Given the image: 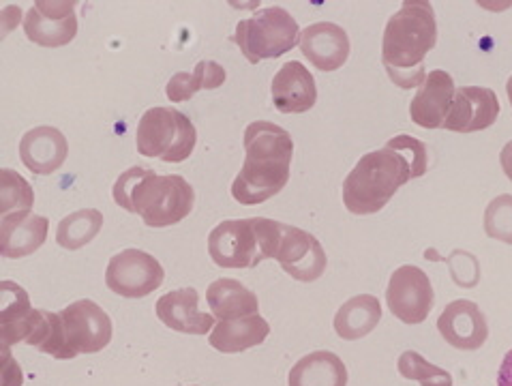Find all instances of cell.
Instances as JSON below:
<instances>
[{"instance_id": "obj_11", "label": "cell", "mask_w": 512, "mask_h": 386, "mask_svg": "<svg viewBox=\"0 0 512 386\" xmlns=\"http://www.w3.org/2000/svg\"><path fill=\"white\" fill-rule=\"evenodd\" d=\"M75 3H54L39 0L28 9L24 18L26 37L41 48H63L78 35Z\"/></svg>"}, {"instance_id": "obj_1", "label": "cell", "mask_w": 512, "mask_h": 386, "mask_svg": "<svg viewBox=\"0 0 512 386\" xmlns=\"http://www.w3.org/2000/svg\"><path fill=\"white\" fill-rule=\"evenodd\" d=\"M427 172V146L412 136H395L380 151L360 157L343 181V204L352 215H375L399 187Z\"/></svg>"}, {"instance_id": "obj_12", "label": "cell", "mask_w": 512, "mask_h": 386, "mask_svg": "<svg viewBox=\"0 0 512 386\" xmlns=\"http://www.w3.org/2000/svg\"><path fill=\"white\" fill-rule=\"evenodd\" d=\"M275 260L281 264L285 273L296 281H303V284L318 281L324 275L328 264L326 251L313 234L285 224Z\"/></svg>"}, {"instance_id": "obj_28", "label": "cell", "mask_w": 512, "mask_h": 386, "mask_svg": "<svg viewBox=\"0 0 512 386\" xmlns=\"http://www.w3.org/2000/svg\"><path fill=\"white\" fill-rule=\"evenodd\" d=\"M0 215H11V213H28L35 204V191L28 185L24 176L13 172L9 168H3L0 172Z\"/></svg>"}, {"instance_id": "obj_3", "label": "cell", "mask_w": 512, "mask_h": 386, "mask_svg": "<svg viewBox=\"0 0 512 386\" xmlns=\"http://www.w3.org/2000/svg\"><path fill=\"white\" fill-rule=\"evenodd\" d=\"M438 41V22L427 0H405L388 20L382 41V63L399 88L425 82V58Z\"/></svg>"}, {"instance_id": "obj_9", "label": "cell", "mask_w": 512, "mask_h": 386, "mask_svg": "<svg viewBox=\"0 0 512 386\" xmlns=\"http://www.w3.org/2000/svg\"><path fill=\"white\" fill-rule=\"evenodd\" d=\"M163 279L165 271L159 260L142 249L120 251L105 271V284L125 299H144L163 284Z\"/></svg>"}, {"instance_id": "obj_18", "label": "cell", "mask_w": 512, "mask_h": 386, "mask_svg": "<svg viewBox=\"0 0 512 386\" xmlns=\"http://www.w3.org/2000/svg\"><path fill=\"white\" fill-rule=\"evenodd\" d=\"M200 294L195 288H180L163 294L157 301V318L168 329L185 335H206L215 318L200 311Z\"/></svg>"}, {"instance_id": "obj_26", "label": "cell", "mask_w": 512, "mask_h": 386, "mask_svg": "<svg viewBox=\"0 0 512 386\" xmlns=\"http://www.w3.org/2000/svg\"><path fill=\"white\" fill-rule=\"evenodd\" d=\"M225 69L213 61H200L191 73L178 71L174 78L165 86V95L174 103L189 101L195 93L213 91V88L223 86Z\"/></svg>"}, {"instance_id": "obj_10", "label": "cell", "mask_w": 512, "mask_h": 386, "mask_svg": "<svg viewBox=\"0 0 512 386\" xmlns=\"http://www.w3.org/2000/svg\"><path fill=\"white\" fill-rule=\"evenodd\" d=\"M386 303L390 314L399 318L403 324L425 322L435 305L431 279L418 266H399L388 281Z\"/></svg>"}, {"instance_id": "obj_32", "label": "cell", "mask_w": 512, "mask_h": 386, "mask_svg": "<svg viewBox=\"0 0 512 386\" xmlns=\"http://www.w3.org/2000/svg\"><path fill=\"white\" fill-rule=\"evenodd\" d=\"M498 386H512V350L506 352L498 371Z\"/></svg>"}, {"instance_id": "obj_14", "label": "cell", "mask_w": 512, "mask_h": 386, "mask_svg": "<svg viewBox=\"0 0 512 386\" xmlns=\"http://www.w3.org/2000/svg\"><path fill=\"white\" fill-rule=\"evenodd\" d=\"M438 331L453 348L472 352L487 341L489 324L476 303L459 299L446 305L442 311L438 318Z\"/></svg>"}, {"instance_id": "obj_8", "label": "cell", "mask_w": 512, "mask_h": 386, "mask_svg": "<svg viewBox=\"0 0 512 386\" xmlns=\"http://www.w3.org/2000/svg\"><path fill=\"white\" fill-rule=\"evenodd\" d=\"M58 314L71 359L78 354L101 352L112 341V320L97 303L82 299Z\"/></svg>"}, {"instance_id": "obj_22", "label": "cell", "mask_w": 512, "mask_h": 386, "mask_svg": "<svg viewBox=\"0 0 512 386\" xmlns=\"http://www.w3.org/2000/svg\"><path fill=\"white\" fill-rule=\"evenodd\" d=\"M0 299H3V314H0V339L3 348L26 341L35 322V309L30 307L28 294L13 281H3L0 286Z\"/></svg>"}, {"instance_id": "obj_24", "label": "cell", "mask_w": 512, "mask_h": 386, "mask_svg": "<svg viewBox=\"0 0 512 386\" xmlns=\"http://www.w3.org/2000/svg\"><path fill=\"white\" fill-rule=\"evenodd\" d=\"M288 386H348V369L337 354L318 350L290 369Z\"/></svg>"}, {"instance_id": "obj_2", "label": "cell", "mask_w": 512, "mask_h": 386, "mask_svg": "<svg viewBox=\"0 0 512 386\" xmlns=\"http://www.w3.org/2000/svg\"><path fill=\"white\" fill-rule=\"evenodd\" d=\"M245 163L232 183V198L245 206L275 198L290 181L294 140L283 127L255 121L245 129Z\"/></svg>"}, {"instance_id": "obj_33", "label": "cell", "mask_w": 512, "mask_h": 386, "mask_svg": "<svg viewBox=\"0 0 512 386\" xmlns=\"http://www.w3.org/2000/svg\"><path fill=\"white\" fill-rule=\"evenodd\" d=\"M500 163H502V170H504V174L508 176V181L512 183V140L502 148Z\"/></svg>"}, {"instance_id": "obj_30", "label": "cell", "mask_w": 512, "mask_h": 386, "mask_svg": "<svg viewBox=\"0 0 512 386\" xmlns=\"http://www.w3.org/2000/svg\"><path fill=\"white\" fill-rule=\"evenodd\" d=\"M485 232L495 241L512 245V196L510 193H504V196L489 202L485 211Z\"/></svg>"}, {"instance_id": "obj_29", "label": "cell", "mask_w": 512, "mask_h": 386, "mask_svg": "<svg viewBox=\"0 0 512 386\" xmlns=\"http://www.w3.org/2000/svg\"><path fill=\"white\" fill-rule=\"evenodd\" d=\"M397 369L405 380H416L420 386H453V376L446 369L431 365L414 350H408L399 356Z\"/></svg>"}, {"instance_id": "obj_5", "label": "cell", "mask_w": 512, "mask_h": 386, "mask_svg": "<svg viewBox=\"0 0 512 386\" xmlns=\"http://www.w3.org/2000/svg\"><path fill=\"white\" fill-rule=\"evenodd\" d=\"M283 224L266 217L221 221L208 236V254L223 269H253L277 258Z\"/></svg>"}, {"instance_id": "obj_21", "label": "cell", "mask_w": 512, "mask_h": 386, "mask_svg": "<svg viewBox=\"0 0 512 386\" xmlns=\"http://www.w3.org/2000/svg\"><path fill=\"white\" fill-rule=\"evenodd\" d=\"M268 335L270 324L260 314H253L247 318L219 320L208 341L210 346L223 354H238L264 344Z\"/></svg>"}, {"instance_id": "obj_19", "label": "cell", "mask_w": 512, "mask_h": 386, "mask_svg": "<svg viewBox=\"0 0 512 386\" xmlns=\"http://www.w3.org/2000/svg\"><path fill=\"white\" fill-rule=\"evenodd\" d=\"M48 217L33 213H11L0 217V254L3 258H24L35 254L48 239Z\"/></svg>"}, {"instance_id": "obj_34", "label": "cell", "mask_w": 512, "mask_h": 386, "mask_svg": "<svg viewBox=\"0 0 512 386\" xmlns=\"http://www.w3.org/2000/svg\"><path fill=\"white\" fill-rule=\"evenodd\" d=\"M506 93H508V101H510V106H512V76L508 78V84H506Z\"/></svg>"}, {"instance_id": "obj_6", "label": "cell", "mask_w": 512, "mask_h": 386, "mask_svg": "<svg viewBox=\"0 0 512 386\" xmlns=\"http://www.w3.org/2000/svg\"><path fill=\"white\" fill-rule=\"evenodd\" d=\"M198 131L191 118L174 108H150L144 112L135 131V146L144 157L165 163H180L191 157Z\"/></svg>"}, {"instance_id": "obj_27", "label": "cell", "mask_w": 512, "mask_h": 386, "mask_svg": "<svg viewBox=\"0 0 512 386\" xmlns=\"http://www.w3.org/2000/svg\"><path fill=\"white\" fill-rule=\"evenodd\" d=\"M101 226H103V215L97 209L75 211L58 224L56 243L69 251L82 249L101 232Z\"/></svg>"}, {"instance_id": "obj_23", "label": "cell", "mask_w": 512, "mask_h": 386, "mask_svg": "<svg viewBox=\"0 0 512 386\" xmlns=\"http://www.w3.org/2000/svg\"><path fill=\"white\" fill-rule=\"evenodd\" d=\"M206 301L213 316L219 320H234V318H247L258 314L260 301L249 288L240 284L238 279L221 277L206 290Z\"/></svg>"}, {"instance_id": "obj_20", "label": "cell", "mask_w": 512, "mask_h": 386, "mask_svg": "<svg viewBox=\"0 0 512 386\" xmlns=\"http://www.w3.org/2000/svg\"><path fill=\"white\" fill-rule=\"evenodd\" d=\"M69 144L63 131L56 127H35L24 133L20 142V159L33 174H52L63 166Z\"/></svg>"}, {"instance_id": "obj_16", "label": "cell", "mask_w": 512, "mask_h": 386, "mask_svg": "<svg viewBox=\"0 0 512 386\" xmlns=\"http://www.w3.org/2000/svg\"><path fill=\"white\" fill-rule=\"evenodd\" d=\"M455 93L453 76L442 69H433L418 86V93L410 103V118L423 129H440L453 106Z\"/></svg>"}, {"instance_id": "obj_13", "label": "cell", "mask_w": 512, "mask_h": 386, "mask_svg": "<svg viewBox=\"0 0 512 386\" xmlns=\"http://www.w3.org/2000/svg\"><path fill=\"white\" fill-rule=\"evenodd\" d=\"M500 116V99L485 86L457 88L453 106L444 121V129L457 133H474L495 125Z\"/></svg>"}, {"instance_id": "obj_4", "label": "cell", "mask_w": 512, "mask_h": 386, "mask_svg": "<svg viewBox=\"0 0 512 386\" xmlns=\"http://www.w3.org/2000/svg\"><path fill=\"white\" fill-rule=\"evenodd\" d=\"M112 196L120 209L140 215L148 228L180 224L191 215L195 204V191L183 176H159L146 168H131L120 174Z\"/></svg>"}, {"instance_id": "obj_15", "label": "cell", "mask_w": 512, "mask_h": 386, "mask_svg": "<svg viewBox=\"0 0 512 386\" xmlns=\"http://www.w3.org/2000/svg\"><path fill=\"white\" fill-rule=\"evenodd\" d=\"M298 48L307 61L320 71H337L350 56V39L333 22H315L300 33Z\"/></svg>"}, {"instance_id": "obj_25", "label": "cell", "mask_w": 512, "mask_h": 386, "mask_svg": "<svg viewBox=\"0 0 512 386\" xmlns=\"http://www.w3.org/2000/svg\"><path fill=\"white\" fill-rule=\"evenodd\" d=\"M382 320V305L371 294H358L345 301L335 316V331L341 339H360L369 335Z\"/></svg>"}, {"instance_id": "obj_7", "label": "cell", "mask_w": 512, "mask_h": 386, "mask_svg": "<svg viewBox=\"0 0 512 386\" xmlns=\"http://www.w3.org/2000/svg\"><path fill=\"white\" fill-rule=\"evenodd\" d=\"M236 46L251 65L266 58H279L298 46V22L283 7H264L249 20L238 22L234 33Z\"/></svg>"}, {"instance_id": "obj_31", "label": "cell", "mask_w": 512, "mask_h": 386, "mask_svg": "<svg viewBox=\"0 0 512 386\" xmlns=\"http://www.w3.org/2000/svg\"><path fill=\"white\" fill-rule=\"evenodd\" d=\"M3 386H22L20 365L11 359L9 348H3Z\"/></svg>"}, {"instance_id": "obj_17", "label": "cell", "mask_w": 512, "mask_h": 386, "mask_svg": "<svg viewBox=\"0 0 512 386\" xmlns=\"http://www.w3.org/2000/svg\"><path fill=\"white\" fill-rule=\"evenodd\" d=\"M270 95L281 114H303L318 101V86L303 63L290 61L275 73Z\"/></svg>"}]
</instances>
